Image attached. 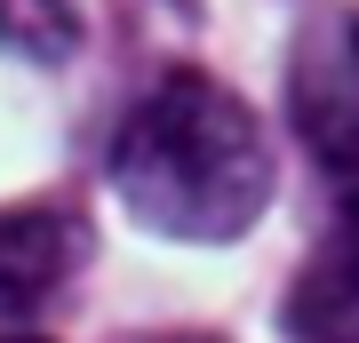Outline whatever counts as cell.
Instances as JSON below:
<instances>
[{"mask_svg": "<svg viewBox=\"0 0 359 343\" xmlns=\"http://www.w3.org/2000/svg\"><path fill=\"white\" fill-rule=\"evenodd\" d=\"M280 328H287V343H359V184L344 191L335 231L295 271Z\"/></svg>", "mask_w": 359, "mask_h": 343, "instance_id": "4", "label": "cell"}, {"mask_svg": "<svg viewBox=\"0 0 359 343\" xmlns=\"http://www.w3.org/2000/svg\"><path fill=\"white\" fill-rule=\"evenodd\" d=\"M88 224L72 208H0V319H32L80 280Z\"/></svg>", "mask_w": 359, "mask_h": 343, "instance_id": "3", "label": "cell"}, {"mask_svg": "<svg viewBox=\"0 0 359 343\" xmlns=\"http://www.w3.org/2000/svg\"><path fill=\"white\" fill-rule=\"evenodd\" d=\"M152 343H216V335H152Z\"/></svg>", "mask_w": 359, "mask_h": 343, "instance_id": "6", "label": "cell"}, {"mask_svg": "<svg viewBox=\"0 0 359 343\" xmlns=\"http://www.w3.org/2000/svg\"><path fill=\"white\" fill-rule=\"evenodd\" d=\"M287 112L295 136L311 144V160L335 184H359V8L311 16L295 40V72H287Z\"/></svg>", "mask_w": 359, "mask_h": 343, "instance_id": "2", "label": "cell"}, {"mask_svg": "<svg viewBox=\"0 0 359 343\" xmlns=\"http://www.w3.org/2000/svg\"><path fill=\"white\" fill-rule=\"evenodd\" d=\"M0 343H40V335H0Z\"/></svg>", "mask_w": 359, "mask_h": 343, "instance_id": "7", "label": "cell"}, {"mask_svg": "<svg viewBox=\"0 0 359 343\" xmlns=\"http://www.w3.org/2000/svg\"><path fill=\"white\" fill-rule=\"evenodd\" d=\"M112 191L160 240H240L271 200V144L256 112L208 72H168L112 136Z\"/></svg>", "mask_w": 359, "mask_h": 343, "instance_id": "1", "label": "cell"}, {"mask_svg": "<svg viewBox=\"0 0 359 343\" xmlns=\"http://www.w3.org/2000/svg\"><path fill=\"white\" fill-rule=\"evenodd\" d=\"M0 48L25 64H65L80 48L72 0H0Z\"/></svg>", "mask_w": 359, "mask_h": 343, "instance_id": "5", "label": "cell"}]
</instances>
